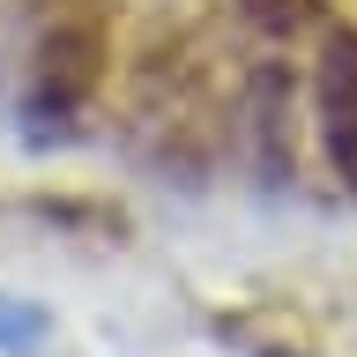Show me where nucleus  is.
<instances>
[{
  "instance_id": "7ed1b4c3",
  "label": "nucleus",
  "mask_w": 357,
  "mask_h": 357,
  "mask_svg": "<svg viewBox=\"0 0 357 357\" xmlns=\"http://www.w3.org/2000/svg\"><path fill=\"white\" fill-rule=\"evenodd\" d=\"M328 0H245V15L261 22V30H275V38H290V30H305L312 15H320Z\"/></svg>"
},
{
  "instance_id": "f257e3e1",
  "label": "nucleus",
  "mask_w": 357,
  "mask_h": 357,
  "mask_svg": "<svg viewBox=\"0 0 357 357\" xmlns=\"http://www.w3.org/2000/svg\"><path fill=\"white\" fill-rule=\"evenodd\" d=\"M97 82H105V15L97 8L52 15L38 38V60H30V119L67 127L97 97Z\"/></svg>"
},
{
  "instance_id": "f03ea898",
  "label": "nucleus",
  "mask_w": 357,
  "mask_h": 357,
  "mask_svg": "<svg viewBox=\"0 0 357 357\" xmlns=\"http://www.w3.org/2000/svg\"><path fill=\"white\" fill-rule=\"evenodd\" d=\"M312 119H320V149L335 178L357 186V30H335L312 67Z\"/></svg>"
}]
</instances>
